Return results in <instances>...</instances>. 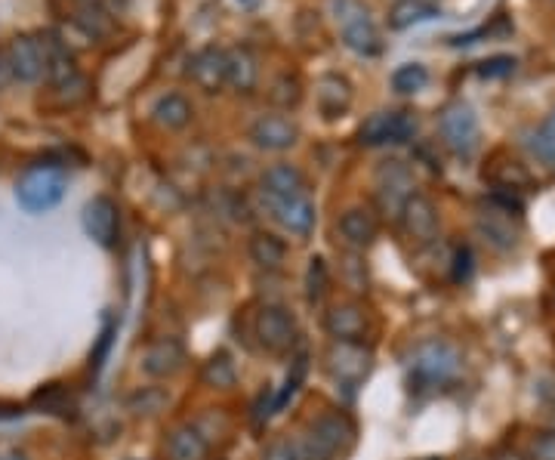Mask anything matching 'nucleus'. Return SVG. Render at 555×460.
Masks as SVG:
<instances>
[{"label": "nucleus", "instance_id": "e433bc0d", "mask_svg": "<svg viewBox=\"0 0 555 460\" xmlns=\"http://www.w3.org/2000/svg\"><path fill=\"white\" fill-rule=\"evenodd\" d=\"M534 460H555V433H540L531 445Z\"/></svg>", "mask_w": 555, "mask_h": 460}, {"label": "nucleus", "instance_id": "412c9836", "mask_svg": "<svg viewBox=\"0 0 555 460\" xmlns=\"http://www.w3.org/2000/svg\"><path fill=\"white\" fill-rule=\"evenodd\" d=\"M152 118L155 124H161L164 130H185L195 118L192 102L185 99L182 93H167L152 105Z\"/></svg>", "mask_w": 555, "mask_h": 460}, {"label": "nucleus", "instance_id": "7c9ffc66", "mask_svg": "<svg viewBox=\"0 0 555 460\" xmlns=\"http://www.w3.org/2000/svg\"><path fill=\"white\" fill-rule=\"evenodd\" d=\"M235 377H238L235 365L226 352H219V356H213L204 365V383H210V386H235Z\"/></svg>", "mask_w": 555, "mask_h": 460}, {"label": "nucleus", "instance_id": "6e6552de", "mask_svg": "<svg viewBox=\"0 0 555 460\" xmlns=\"http://www.w3.org/2000/svg\"><path fill=\"white\" fill-rule=\"evenodd\" d=\"M7 62H10V72L16 81L22 84H34L47 72V56H44V44L34 41L31 34H16V38L7 44Z\"/></svg>", "mask_w": 555, "mask_h": 460}, {"label": "nucleus", "instance_id": "c03bdc74", "mask_svg": "<svg viewBox=\"0 0 555 460\" xmlns=\"http://www.w3.org/2000/svg\"><path fill=\"white\" fill-rule=\"evenodd\" d=\"M74 4H87V0H74Z\"/></svg>", "mask_w": 555, "mask_h": 460}, {"label": "nucleus", "instance_id": "79ce46f5", "mask_svg": "<svg viewBox=\"0 0 555 460\" xmlns=\"http://www.w3.org/2000/svg\"><path fill=\"white\" fill-rule=\"evenodd\" d=\"M540 127H543V130H549V133H552V136H555V109H552V112H549V115H546V121H543V124H540Z\"/></svg>", "mask_w": 555, "mask_h": 460}, {"label": "nucleus", "instance_id": "2f4dec72", "mask_svg": "<svg viewBox=\"0 0 555 460\" xmlns=\"http://www.w3.org/2000/svg\"><path fill=\"white\" fill-rule=\"evenodd\" d=\"M330 285V275H327V263L321 257H312L309 260V269H306V300L309 303H318L324 297Z\"/></svg>", "mask_w": 555, "mask_h": 460}, {"label": "nucleus", "instance_id": "4468645a", "mask_svg": "<svg viewBox=\"0 0 555 460\" xmlns=\"http://www.w3.org/2000/svg\"><path fill=\"white\" fill-rule=\"evenodd\" d=\"M324 331L337 343H361L367 331V312L358 303H337L324 315Z\"/></svg>", "mask_w": 555, "mask_h": 460}, {"label": "nucleus", "instance_id": "f257e3e1", "mask_svg": "<svg viewBox=\"0 0 555 460\" xmlns=\"http://www.w3.org/2000/svg\"><path fill=\"white\" fill-rule=\"evenodd\" d=\"M457 371H460V352L444 340H429V343L417 346V352L411 356L407 383L420 393V389H435L441 383L454 380Z\"/></svg>", "mask_w": 555, "mask_h": 460}, {"label": "nucleus", "instance_id": "6ab92c4d", "mask_svg": "<svg viewBox=\"0 0 555 460\" xmlns=\"http://www.w3.org/2000/svg\"><path fill=\"white\" fill-rule=\"evenodd\" d=\"M259 81V65L253 59V53L247 47H235L226 50V84L238 93H253Z\"/></svg>", "mask_w": 555, "mask_h": 460}, {"label": "nucleus", "instance_id": "ddd939ff", "mask_svg": "<svg viewBox=\"0 0 555 460\" xmlns=\"http://www.w3.org/2000/svg\"><path fill=\"white\" fill-rule=\"evenodd\" d=\"M352 84L346 75H337V72H327L318 78V87H315V102H318V112L324 121H337L343 118L349 109H352Z\"/></svg>", "mask_w": 555, "mask_h": 460}, {"label": "nucleus", "instance_id": "aec40b11", "mask_svg": "<svg viewBox=\"0 0 555 460\" xmlns=\"http://www.w3.org/2000/svg\"><path fill=\"white\" fill-rule=\"evenodd\" d=\"M263 195L266 198H293L306 195V176L293 164H272L263 173Z\"/></svg>", "mask_w": 555, "mask_h": 460}, {"label": "nucleus", "instance_id": "f03ea898", "mask_svg": "<svg viewBox=\"0 0 555 460\" xmlns=\"http://www.w3.org/2000/svg\"><path fill=\"white\" fill-rule=\"evenodd\" d=\"M65 198V173L56 164H34L16 183V201L28 214H47Z\"/></svg>", "mask_w": 555, "mask_h": 460}, {"label": "nucleus", "instance_id": "4c0bfd02", "mask_svg": "<svg viewBox=\"0 0 555 460\" xmlns=\"http://www.w3.org/2000/svg\"><path fill=\"white\" fill-rule=\"evenodd\" d=\"M263 460H300L296 457V445L293 442H272L269 448H266V454H263Z\"/></svg>", "mask_w": 555, "mask_h": 460}, {"label": "nucleus", "instance_id": "20e7f679", "mask_svg": "<svg viewBox=\"0 0 555 460\" xmlns=\"http://www.w3.org/2000/svg\"><path fill=\"white\" fill-rule=\"evenodd\" d=\"M441 139L444 146H448L454 155L460 158H469L478 143H481V127H478V118L472 112V105L466 102H451L448 109L441 112Z\"/></svg>", "mask_w": 555, "mask_h": 460}, {"label": "nucleus", "instance_id": "c756f323", "mask_svg": "<svg viewBox=\"0 0 555 460\" xmlns=\"http://www.w3.org/2000/svg\"><path fill=\"white\" fill-rule=\"evenodd\" d=\"M269 99L278 105V109H296L303 99V81L296 75H281L275 78L272 90H269Z\"/></svg>", "mask_w": 555, "mask_h": 460}, {"label": "nucleus", "instance_id": "37998d69", "mask_svg": "<svg viewBox=\"0 0 555 460\" xmlns=\"http://www.w3.org/2000/svg\"><path fill=\"white\" fill-rule=\"evenodd\" d=\"M0 460H31V457L22 451H7V454H0Z\"/></svg>", "mask_w": 555, "mask_h": 460}, {"label": "nucleus", "instance_id": "39448f33", "mask_svg": "<svg viewBox=\"0 0 555 460\" xmlns=\"http://www.w3.org/2000/svg\"><path fill=\"white\" fill-rule=\"evenodd\" d=\"M414 136H417V118L411 112H377L358 130L361 146H370V149L389 146V143H411Z\"/></svg>", "mask_w": 555, "mask_h": 460}, {"label": "nucleus", "instance_id": "473e14b6", "mask_svg": "<svg viewBox=\"0 0 555 460\" xmlns=\"http://www.w3.org/2000/svg\"><path fill=\"white\" fill-rule=\"evenodd\" d=\"M481 232H485V241H491L494 247H500V251H506V247L515 244V229L509 223L500 226V210H494V214H488L485 220H481Z\"/></svg>", "mask_w": 555, "mask_h": 460}, {"label": "nucleus", "instance_id": "a878e982", "mask_svg": "<svg viewBox=\"0 0 555 460\" xmlns=\"http://www.w3.org/2000/svg\"><path fill=\"white\" fill-rule=\"evenodd\" d=\"M426 84H429V72L420 62H407L392 72V90L401 96H414V93L426 90Z\"/></svg>", "mask_w": 555, "mask_h": 460}, {"label": "nucleus", "instance_id": "cd10ccee", "mask_svg": "<svg viewBox=\"0 0 555 460\" xmlns=\"http://www.w3.org/2000/svg\"><path fill=\"white\" fill-rule=\"evenodd\" d=\"M31 402H34L37 408H44L47 414H62V417H68V414L74 411V402H71V396H68V389L59 386V383H47L44 389H37Z\"/></svg>", "mask_w": 555, "mask_h": 460}, {"label": "nucleus", "instance_id": "1a4fd4ad", "mask_svg": "<svg viewBox=\"0 0 555 460\" xmlns=\"http://www.w3.org/2000/svg\"><path fill=\"white\" fill-rule=\"evenodd\" d=\"M84 229L87 235L111 251V247L118 244V232H121V214H118V204L111 201L108 195H96L93 201H87L84 207Z\"/></svg>", "mask_w": 555, "mask_h": 460}, {"label": "nucleus", "instance_id": "9d476101", "mask_svg": "<svg viewBox=\"0 0 555 460\" xmlns=\"http://www.w3.org/2000/svg\"><path fill=\"white\" fill-rule=\"evenodd\" d=\"M411 195H414V173L407 170V164L383 161V167L377 170V198H380L383 210L398 217L404 201Z\"/></svg>", "mask_w": 555, "mask_h": 460}, {"label": "nucleus", "instance_id": "423d86ee", "mask_svg": "<svg viewBox=\"0 0 555 460\" xmlns=\"http://www.w3.org/2000/svg\"><path fill=\"white\" fill-rule=\"evenodd\" d=\"M253 331H256L259 343H263V349H269L272 356H284V352H290L296 346V318L284 306L259 309Z\"/></svg>", "mask_w": 555, "mask_h": 460}, {"label": "nucleus", "instance_id": "a211bd4d", "mask_svg": "<svg viewBox=\"0 0 555 460\" xmlns=\"http://www.w3.org/2000/svg\"><path fill=\"white\" fill-rule=\"evenodd\" d=\"M343 241L352 247V251H364V247L374 244L380 226H377V217H374V210L370 207H349L346 214L340 217L337 223Z\"/></svg>", "mask_w": 555, "mask_h": 460}, {"label": "nucleus", "instance_id": "b1692460", "mask_svg": "<svg viewBox=\"0 0 555 460\" xmlns=\"http://www.w3.org/2000/svg\"><path fill=\"white\" fill-rule=\"evenodd\" d=\"M170 460H201L207 454V439L195 427H176L167 439Z\"/></svg>", "mask_w": 555, "mask_h": 460}, {"label": "nucleus", "instance_id": "a19ab883", "mask_svg": "<svg viewBox=\"0 0 555 460\" xmlns=\"http://www.w3.org/2000/svg\"><path fill=\"white\" fill-rule=\"evenodd\" d=\"M99 4H102L111 16H118V10H124V7H127V0H99Z\"/></svg>", "mask_w": 555, "mask_h": 460}, {"label": "nucleus", "instance_id": "c9c22d12", "mask_svg": "<svg viewBox=\"0 0 555 460\" xmlns=\"http://www.w3.org/2000/svg\"><path fill=\"white\" fill-rule=\"evenodd\" d=\"M346 285L352 291H364L367 288V269H364V263L358 257L346 260Z\"/></svg>", "mask_w": 555, "mask_h": 460}, {"label": "nucleus", "instance_id": "f8f14e48", "mask_svg": "<svg viewBox=\"0 0 555 460\" xmlns=\"http://www.w3.org/2000/svg\"><path fill=\"white\" fill-rule=\"evenodd\" d=\"M250 139H253V146L263 152H287L290 146H296V139H300V127L284 115H263L253 121Z\"/></svg>", "mask_w": 555, "mask_h": 460}, {"label": "nucleus", "instance_id": "f3484780", "mask_svg": "<svg viewBox=\"0 0 555 460\" xmlns=\"http://www.w3.org/2000/svg\"><path fill=\"white\" fill-rule=\"evenodd\" d=\"M275 210V220L293 232V235H309L315 229V204L306 195H293V198H266Z\"/></svg>", "mask_w": 555, "mask_h": 460}, {"label": "nucleus", "instance_id": "9b49d317", "mask_svg": "<svg viewBox=\"0 0 555 460\" xmlns=\"http://www.w3.org/2000/svg\"><path fill=\"white\" fill-rule=\"evenodd\" d=\"M327 365L337 380L358 386L370 374V368H374V356H370V349L361 343H333L327 352Z\"/></svg>", "mask_w": 555, "mask_h": 460}, {"label": "nucleus", "instance_id": "58836bf2", "mask_svg": "<svg viewBox=\"0 0 555 460\" xmlns=\"http://www.w3.org/2000/svg\"><path fill=\"white\" fill-rule=\"evenodd\" d=\"M472 275V251L469 247H460L454 257V281H466Z\"/></svg>", "mask_w": 555, "mask_h": 460}, {"label": "nucleus", "instance_id": "c85d7f7f", "mask_svg": "<svg viewBox=\"0 0 555 460\" xmlns=\"http://www.w3.org/2000/svg\"><path fill=\"white\" fill-rule=\"evenodd\" d=\"M525 149L546 167V170H555V136L543 127H534L525 133Z\"/></svg>", "mask_w": 555, "mask_h": 460}, {"label": "nucleus", "instance_id": "4be33fe9", "mask_svg": "<svg viewBox=\"0 0 555 460\" xmlns=\"http://www.w3.org/2000/svg\"><path fill=\"white\" fill-rule=\"evenodd\" d=\"M247 251L259 269H281L287 260V244L272 232H256L247 244Z\"/></svg>", "mask_w": 555, "mask_h": 460}, {"label": "nucleus", "instance_id": "0eeeda50", "mask_svg": "<svg viewBox=\"0 0 555 460\" xmlns=\"http://www.w3.org/2000/svg\"><path fill=\"white\" fill-rule=\"evenodd\" d=\"M398 220H401L404 235L411 238L417 247H426V244H432L438 238V210H435V204L426 195L414 192L411 198H407Z\"/></svg>", "mask_w": 555, "mask_h": 460}, {"label": "nucleus", "instance_id": "f704fd0d", "mask_svg": "<svg viewBox=\"0 0 555 460\" xmlns=\"http://www.w3.org/2000/svg\"><path fill=\"white\" fill-rule=\"evenodd\" d=\"M115 322H108L105 328H102V334H99V343H96V349H93V356H90V365H93V374H99L102 371V365H105V359H108V352H111V343H115Z\"/></svg>", "mask_w": 555, "mask_h": 460}, {"label": "nucleus", "instance_id": "dca6fc26", "mask_svg": "<svg viewBox=\"0 0 555 460\" xmlns=\"http://www.w3.org/2000/svg\"><path fill=\"white\" fill-rule=\"evenodd\" d=\"M185 362V349L176 337H158L148 343L142 356V371L148 377H173Z\"/></svg>", "mask_w": 555, "mask_h": 460}, {"label": "nucleus", "instance_id": "72a5a7b5", "mask_svg": "<svg viewBox=\"0 0 555 460\" xmlns=\"http://www.w3.org/2000/svg\"><path fill=\"white\" fill-rule=\"evenodd\" d=\"M515 72V59L512 56H491L478 65V78H509Z\"/></svg>", "mask_w": 555, "mask_h": 460}, {"label": "nucleus", "instance_id": "7ed1b4c3", "mask_svg": "<svg viewBox=\"0 0 555 460\" xmlns=\"http://www.w3.org/2000/svg\"><path fill=\"white\" fill-rule=\"evenodd\" d=\"M333 13L343 34V44L358 56H377L383 50L380 31L361 0H333Z\"/></svg>", "mask_w": 555, "mask_h": 460}, {"label": "nucleus", "instance_id": "bb28decb", "mask_svg": "<svg viewBox=\"0 0 555 460\" xmlns=\"http://www.w3.org/2000/svg\"><path fill=\"white\" fill-rule=\"evenodd\" d=\"M306 368H309V356H306V352H300V356L293 359V368H290V374H287V380H284V389L272 399L269 414H281V411L287 408V402H290L296 393H300L303 377H306Z\"/></svg>", "mask_w": 555, "mask_h": 460}, {"label": "nucleus", "instance_id": "2eb2a0df", "mask_svg": "<svg viewBox=\"0 0 555 460\" xmlns=\"http://www.w3.org/2000/svg\"><path fill=\"white\" fill-rule=\"evenodd\" d=\"M189 78L204 93H219L226 87V50L204 47L189 62Z\"/></svg>", "mask_w": 555, "mask_h": 460}, {"label": "nucleus", "instance_id": "5701e85b", "mask_svg": "<svg viewBox=\"0 0 555 460\" xmlns=\"http://www.w3.org/2000/svg\"><path fill=\"white\" fill-rule=\"evenodd\" d=\"M312 433H318L333 451H346L355 442V427L346 414H324L312 423Z\"/></svg>", "mask_w": 555, "mask_h": 460}, {"label": "nucleus", "instance_id": "393cba45", "mask_svg": "<svg viewBox=\"0 0 555 460\" xmlns=\"http://www.w3.org/2000/svg\"><path fill=\"white\" fill-rule=\"evenodd\" d=\"M435 16H438V7L429 4V0H398V4L389 10V28L404 31V28L420 25V22L435 19Z\"/></svg>", "mask_w": 555, "mask_h": 460}, {"label": "nucleus", "instance_id": "ea45409f", "mask_svg": "<svg viewBox=\"0 0 555 460\" xmlns=\"http://www.w3.org/2000/svg\"><path fill=\"white\" fill-rule=\"evenodd\" d=\"M491 460H528V457L522 451H515V448H500V451L491 454Z\"/></svg>", "mask_w": 555, "mask_h": 460}]
</instances>
